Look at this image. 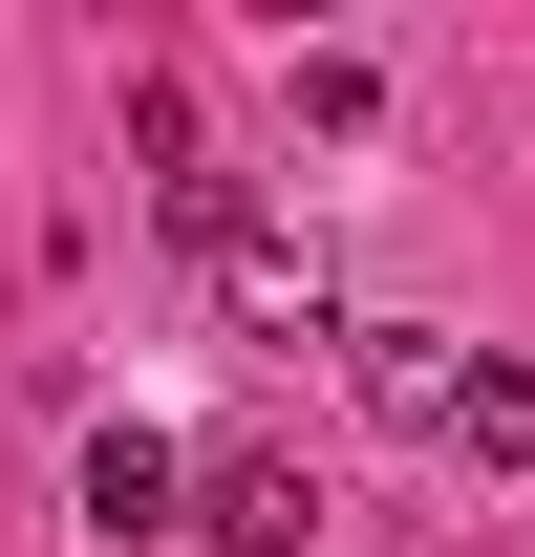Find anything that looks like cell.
<instances>
[{
  "instance_id": "5b68a950",
  "label": "cell",
  "mask_w": 535,
  "mask_h": 557,
  "mask_svg": "<svg viewBox=\"0 0 535 557\" xmlns=\"http://www.w3.org/2000/svg\"><path fill=\"white\" fill-rule=\"evenodd\" d=\"M471 472H535V364H471V408H450Z\"/></svg>"
},
{
  "instance_id": "3957f363",
  "label": "cell",
  "mask_w": 535,
  "mask_h": 557,
  "mask_svg": "<svg viewBox=\"0 0 535 557\" xmlns=\"http://www.w3.org/2000/svg\"><path fill=\"white\" fill-rule=\"evenodd\" d=\"M343 386H364L386 429H428V450H450V408H471V344H450V322H343Z\"/></svg>"
},
{
  "instance_id": "277c9868",
  "label": "cell",
  "mask_w": 535,
  "mask_h": 557,
  "mask_svg": "<svg viewBox=\"0 0 535 557\" xmlns=\"http://www.w3.org/2000/svg\"><path fill=\"white\" fill-rule=\"evenodd\" d=\"M214 322H236V344H343L322 258H278V236H236V258H214Z\"/></svg>"
},
{
  "instance_id": "6da1fadb",
  "label": "cell",
  "mask_w": 535,
  "mask_h": 557,
  "mask_svg": "<svg viewBox=\"0 0 535 557\" xmlns=\"http://www.w3.org/2000/svg\"><path fill=\"white\" fill-rule=\"evenodd\" d=\"M194 536L214 557H300L322 536V472H300V450H194Z\"/></svg>"
},
{
  "instance_id": "7a4b0ae2",
  "label": "cell",
  "mask_w": 535,
  "mask_h": 557,
  "mask_svg": "<svg viewBox=\"0 0 535 557\" xmlns=\"http://www.w3.org/2000/svg\"><path fill=\"white\" fill-rule=\"evenodd\" d=\"M86 536H108V557L194 536V450H172V429H86Z\"/></svg>"
}]
</instances>
